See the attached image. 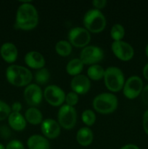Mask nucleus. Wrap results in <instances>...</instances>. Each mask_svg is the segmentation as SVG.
I'll list each match as a JSON object with an SVG mask.
<instances>
[{
	"instance_id": "obj_21",
	"label": "nucleus",
	"mask_w": 148,
	"mask_h": 149,
	"mask_svg": "<svg viewBox=\"0 0 148 149\" xmlns=\"http://www.w3.org/2000/svg\"><path fill=\"white\" fill-rule=\"evenodd\" d=\"M84 64L83 63L80 58H74V59L71 60L67 63L65 70L69 75L75 77V76L81 74L84 69Z\"/></svg>"
},
{
	"instance_id": "obj_2",
	"label": "nucleus",
	"mask_w": 148,
	"mask_h": 149,
	"mask_svg": "<svg viewBox=\"0 0 148 149\" xmlns=\"http://www.w3.org/2000/svg\"><path fill=\"white\" fill-rule=\"evenodd\" d=\"M7 81L15 87H26L33 79V74L28 68L19 65H10L6 70Z\"/></svg>"
},
{
	"instance_id": "obj_8",
	"label": "nucleus",
	"mask_w": 148,
	"mask_h": 149,
	"mask_svg": "<svg viewBox=\"0 0 148 149\" xmlns=\"http://www.w3.org/2000/svg\"><path fill=\"white\" fill-rule=\"evenodd\" d=\"M104 58V52L100 47L89 45L83 48L80 53V59L84 65H95Z\"/></svg>"
},
{
	"instance_id": "obj_22",
	"label": "nucleus",
	"mask_w": 148,
	"mask_h": 149,
	"mask_svg": "<svg viewBox=\"0 0 148 149\" xmlns=\"http://www.w3.org/2000/svg\"><path fill=\"white\" fill-rule=\"evenodd\" d=\"M105 69L99 64L91 65L87 70V76L89 79L98 81L104 78Z\"/></svg>"
},
{
	"instance_id": "obj_10",
	"label": "nucleus",
	"mask_w": 148,
	"mask_h": 149,
	"mask_svg": "<svg viewBox=\"0 0 148 149\" xmlns=\"http://www.w3.org/2000/svg\"><path fill=\"white\" fill-rule=\"evenodd\" d=\"M143 88V81L142 79L138 76H132L125 81L123 87V93L126 98L133 100L142 93Z\"/></svg>"
},
{
	"instance_id": "obj_35",
	"label": "nucleus",
	"mask_w": 148,
	"mask_h": 149,
	"mask_svg": "<svg viewBox=\"0 0 148 149\" xmlns=\"http://www.w3.org/2000/svg\"><path fill=\"white\" fill-rule=\"evenodd\" d=\"M120 149H139V147L134 144H126V145L122 146Z\"/></svg>"
},
{
	"instance_id": "obj_13",
	"label": "nucleus",
	"mask_w": 148,
	"mask_h": 149,
	"mask_svg": "<svg viewBox=\"0 0 148 149\" xmlns=\"http://www.w3.org/2000/svg\"><path fill=\"white\" fill-rule=\"evenodd\" d=\"M41 130L46 138L55 139L60 134L61 127L55 119H46L41 124Z\"/></svg>"
},
{
	"instance_id": "obj_1",
	"label": "nucleus",
	"mask_w": 148,
	"mask_h": 149,
	"mask_svg": "<svg viewBox=\"0 0 148 149\" xmlns=\"http://www.w3.org/2000/svg\"><path fill=\"white\" fill-rule=\"evenodd\" d=\"M22 4L19 6L16 13L15 26L17 29L30 31L34 29L39 23V13L31 4V1H20Z\"/></svg>"
},
{
	"instance_id": "obj_37",
	"label": "nucleus",
	"mask_w": 148,
	"mask_h": 149,
	"mask_svg": "<svg viewBox=\"0 0 148 149\" xmlns=\"http://www.w3.org/2000/svg\"><path fill=\"white\" fill-rule=\"evenodd\" d=\"M145 53H146V55L147 56V58H148V44L147 45L146 48H145Z\"/></svg>"
},
{
	"instance_id": "obj_27",
	"label": "nucleus",
	"mask_w": 148,
	"mask_h": 149,
	"mask_svg": "<svg viewBox=\"0 0 148 149\" xmlns=\"http://www.w3.org/2000/svg\"><path fill=\"white\" fill-rule=\"evenodd\" d=\"M11 112V107L7 103L0 100V121L8 118Z\"/></svg>"
},
{
	"instance_id": "obj_34",
	"label": "nucleus",
	"mask_w": 148,
	"mask_h": 149,
	"mask_svg": "<svg viewBox=\"0 0 148 149\" xmlns=\"http://www.w3.org/2000/svg\"><path fill=\"white\" fill-rule=\"evenodd\" d=\"M22 109V105L20 102H15L12 103L11 106L12 112H18L20 113V111Z\"/></svg>"
},
{
	"instance_id": "obj_16",
	"label": "nucleus",
	"mask_w": 148,
	"mask_h": 149,
	"mask_svg": "<svg viewBox=\"0 0 148 149\" xmlns=\"http://www.w3.org/2000/svg\"><path fill=\"white\" fill-rule=\"evenodd\" d=\"M0 55L4 61L8 63H12L17 60L18 51L14 44L6 42L0 48Z\"/></svg>"
},
{
	"instance_id": "obj_26",
	"label": "nucleus",
	"mask_w": 148,
	"mask_h": 149,
	"mask_svg": "<svg viewBox=\"0 0 148 149\" xmlns=\"http://www.w3.org/2000/svg\"><path fill=\"white\" fill-rule=\"evenodd\" d=\"M81 119L84 125H86L89 127L94 125L96 122V119H97V116H96L95 113L92 110L86 109L81 114Z\"/></svg>"
},
{
	"instance_id": "obj_11",
	"label": "nucleus",
	"mask_w": 148,
	"mask_h": 149,
	"mask_svg": "<svg viewBox=\"0 0 148 149\" xmlns=\"http://www.w3.org/2000/svg\"><path fill=\"white\" fill-rule=\"evenodd\" d=\"M111 49L118 59L122 61H129L134 55V50L130 44L123 41H113Z\"/></svg>"
},
{
	"instance_id": "obj_19",
	"label": "nucleus",
	"mask_w": 148,
	"mask_h": 149,
	"mask_svg": "<svg viewBox=\"0 0 148 149\" xmlns=\"http://www.w3.org/2000/svg\"><path fill=\"white\" fill-rule=\"evenodd\" d=\"M94 139L92 130L88 127H84L79 129L76 134V141L80 146L84 147L91 145Z\"/></svg>"
},
{
	"instance_id": "obj_7",
	"label": "nucleus",
	"mask_w": 148,
	"mask_h": 149,
	"mask_svg": "<svg viewBox=\"0 0 148 149\" xmlns=\"http://www.w3.org/2000/svg\"><path fill=\"white\" fill-rule=\"evenodd\" d=\"M68 42L72 46L77 48H84L88 46L91 41V34L89 31L83 27H74L68 33Z\"/></svg>"
},
{
	"instance_id": "obj_23",
	"label": "nucleus",
	"mask_w": 148,
	"mask_h": 149,
	"mask_svg": "<svg viewBox=\"0 0 148 149\" xmlns=\"http://www.w3.org/2000/svg\"><path fill=\"white\" fill-rule=\"evenodd\" d=\"M55 49L59 55L62 57H67L72 52L73 47L68 41L59 40L55 45Z\"/></svg>"
},
{
	"instance_id": "obj_38",
	"label": "nucleus",
	"mask_w": 148,
	"mask_h": 149,
	"mask_svg": "<svg viewBox=\"0 0 148 149\" xmlns=\"http://www.w3.org/2000/svg\"><path fill=\"white\" fill-rule=\"evenodd\" d=\"M0 149H6V147L3 144L0 143Z\"/></svg>"
},
{
	"instance_id": "obj_3",
	"label": "nucleus",
	"mask_w": 148,
	"mask_h": 149,
	"mask_svg": "<svg viewBox=\"0 0 148 149\" xmlns=\"http://www.w3.org/2000/svg\"><path fill=\"white\" fill-rule=\"evenodd\" d=\"M118 100L113 93H102L97 95L92 101L94 110L102 114L112 113L117 109Z\"/></svg>"
},
{
	"instance_id": "obj_29",
	"label": "nucleus",
	"mask_w": 148,
	"mask_h": 149,
	"mask_svg": "<svg viewBox=\"0 0 148 149\" xmlns=\"http://www.w3.org/2000/svg\"><path fill=\"white\" fill-rule=\"evenodd\" d=\"M6 149H25V148L21 141L18 140H12L7 143Z\"/></svg>"
},
{
	"instance_id": "obj_12",
	"label": "nucleus",
	"mask_w": 148,
	"mask_h": 149,
	"mask_svg": "<svg viewBox=\"0 0 148 149\" xmlns=\"http://www.w3.org/2000/svg\"><path fill=\"white\" fill-rule=\"evenodd\" d=\"M23 95L25 100L30 107L39 106L44 97L41 89L36 84H30L26 86Z\"/></svg>"
},
{
	"instance_id": "obj_17",
	"label": "nucleus",
	"mask_w": 148,
	"mask_h": 149,
	"mask_svg": "<svg viewBox=\"0 0 148 149\" xmlns=\"http://www.w3.org/2000/svg\"><path fill=\"white\" fill-rule=\"evenodd\" d=\"M28 149H50V143L47 138L40 135H33L27 141Z\"/></svg>"
},
{
	"instance_id": "obj_24",
	"label": "nucleus",
	"mask_w": 148,
	"mask_h": 149,
	"mask_svg": "<svg viewBox=\"0 0 148 149\" xmlns=\"http://www.w3.org/2000/svg\"><path fill=\"white\" fill-rule=\"evenodd\" d=\"M35 81H36V84L38 85H44L50 79V73L49 70L46 68H41V69L37 70L34 76Z\"/></svg>"
},
{
	"instance_id": "obj_36",
	"label": "nucleus",
	"mask_w": 148,
	"mask_h": 149,
	"mask_svg": "<svg viewBox=\"0 0 148 149\" xmlns=\"http://www.w3.org/2000/svg\"><path fill=\"white\" fill-rule=\"evenodd\" d=\"M142 73H143L144 77H145L147 80H148V63H147L146 65L144 66Z\"/></svg>"
},
{
	"instance_id": "obj_18",
	"label": "nucleus",
	"mask_w": 148,
	"mask_h": 149,
	"mask_svg": "<svg viewBox=\"0 0 148 149\" xmlns=\"http://www.w3.org/2000/svg\"><path fill=\"white\" fill-rule=\"evenodd\" d=\"M8 123L10 127L16 131L24 130L27 125L25 116L18 112H11L8 117Z\"/></svg>"
},
{
	"instance_id": "obj_20",
	"label": "nucleus",
	"mask_w": 148,
	"mask_h": 149,
	"mask_svg": "<svg viewBox=\"0 0 148 149\" xmlns=\"http://www.w3.org/2000/svg\"><path fill=\"white\" fill-rule=\"evenodd\" d=\"M25 119L28 123L32 125H41L43 122V115L36 107H30L25 113Z\"/></svg>"
},
{
	"instance_id": "obj_15",
	"label": "nucleus",
	"mask_w": 148,
	"mask_h": 149,
	"mask_svg": "<svg viewBox=\"0 0 148 149\" xmlns=\"http://www.w3.org/2000/svg\"><path fill=\"white\" fill-rule=\"evenodd\" d=\"M25 63L30 68L39 70L44 68L46 61L41 53L38 51H30L27 52L24 58Z\"/></svg>"
},
{
	"instance_id": "obj_32",
	"label": "nucleus",
	"mask_w": 148,
	"mask_h": 149,
	"mask_svg": "<svg viewBox=\"0 0 148 149\" xmlns=\"http://www.w3.org/2000/svg\"><path fill=\"white\" fill-rule=\"evenodd\" d=\"M141 95H142V100L143 103L148 106V84L143 88Z\"/></svg>"
},
{
	"instance_id": "obj_6",
	"label": "nucleus",
	"mask_w": 148,
	"mask_h": 149,
	"mask_svg": "<svg viewBox=\"0 0 148 149\" xmlns=\"http://www.w3.org/2000/svg\"><path fill=\"white\" fill-rule=\"evenodd\" d=\"M57 122L63 129L72 130L77 122V113L75 108L66 104L60 106L57 113Z\"/></svg>"
},
{
	"instance_id": "obj_9",
	"label": "nucleus",
	"mask_w": 148,
	"mask_h": 149,
	"mask_svg": "<svg viewBox=\"0 0 148 149\" xmlns=\"http://www.w3.org/2000/svg\"><path fill=\"white\" fill-rule=\"evenodd\" d=\"M43 94L46 101L54 107L62 106L65 101L66 95L64 90L55 84L47 86L45 88Z\"/></svg>"
},
{
	"instance_id": "obj_33",
	"label": "nucleus",
	"mask_w": 148,
	"mask_h": 149,
	"mask_svg": "<svg viewBox=\"0 0 148 149\" xmlns=\"http://www.w3.org/2000/svg\"><path fill=\"white\" fill-rule=\"evenodd\" d=\"M142 125H143V128L145 133L148 135V110H147L144 113Z\"/></svg>"
},
{
	"instance_id": "obj_5",
	"label": "nucleus",
	"mask_w": 148,
	"mask_h": 149,
	"mask_svg": "<svg viewBox=\"0 0 148 149\" xmlns=\"http://www.w3.org/2000/svg\"><path fill=\"white\" fill-rule=\"evenodd\" d=\"M103 79L104 85L111 93H118L123 90L126 81L122 70L115 66H110L106 68Z\"/></svg>"
},
{
	"instance_id": "obj_30",
	"label": "nucleus",
	"mask_w": 148,
	"mask_h": 149,
	"mask_svg": "<svg viewBox=\"0 0 148 149\" xmlns=\"http://www.w3.org/2000/svg\"><path fill=\"white\" fill-rule=\"evenodd\" d=\"M0 135L1 138H4V139H7L11 136V130L8 127L3 125V126L0 127Z\"/></svg>"
},
{
	"instance_id": "obj_14",
	"label": "nucleus",
	"mask_w": 148,
	"mask_h": 149,
	"mask_svg": "<svg viewBox=\"0 0 148 149\" xmlns=\"http://www.w3.org/2000/svg\"><path fill=\"white\" fill-rule=\"evenodd\" d=\"M71 87L73 92L76 94L85 95L91 88V81L88 77L84 74H79L73 77L71 82Z\"/></svg>"
},
{
	"instance_id": "obj_25",
	"label": "nucleus",
	"mask_w": 148,
	"mask_h": 149,
	"mask_svg": "<svg viewBox=\"0 0 148 149\" xmlns=\"http://www.w3.org/2000/svg\"><path fill=\"white\" fill-rule=\"evenodd\" d=\"M110 36L114 41H122L125 36V29L121 24L115 23L110 30Z\"/></svg>"
},
{
	"instance_id": "obj_28",
	"label": "nucleus",
	"mask_w": 148,
	"mask_h": 149,
	"mask_svg": "<svg viewBox=\"0 0 148 149\" xmlns=\"http://www.w3.org/2000/svg\"><path fill=\"white\" fill-rule=\"evenodd\" d=\"M79 100V97L78 95L76 94L74 92H70L65 96V102H66V105H68L70 106L74 107L77 103H78Z\"/></svg>"
},
{
	"instance_id": "obj_4",
	"label": "nucleus",
	"mask_w": 148,
	"mask_h": 149,
	"mask_svg": "<svg viewBox=\"0 0 148 149\" xmlns=\"http://www.w3.org/2000/svg\"><path fill=\"white\" fill-rule=\"evenodd\" d=\"M83 23L87 31L91 33H98L104 30L107 21L104 15L100 10L91 9L85 13Z\"/></svg>"
},
{
	"instance_id": "obj_31",
	"label": "nucleus",
	"mask_w": 148,
	"mask_h": 149,
	"mask_svg": "<svg viewBox=\"0 0 148 149\" xmlns=\"http://www.w3.org/2000/svg\"><path fill=\"white\" fill-rule=\"evenodd\" d=\"M91 4L94 6V9L100 10L101 9L105 7V6L107 4V1L106 0H94V1H92Z\"/></svg>"
}]
</instances>
